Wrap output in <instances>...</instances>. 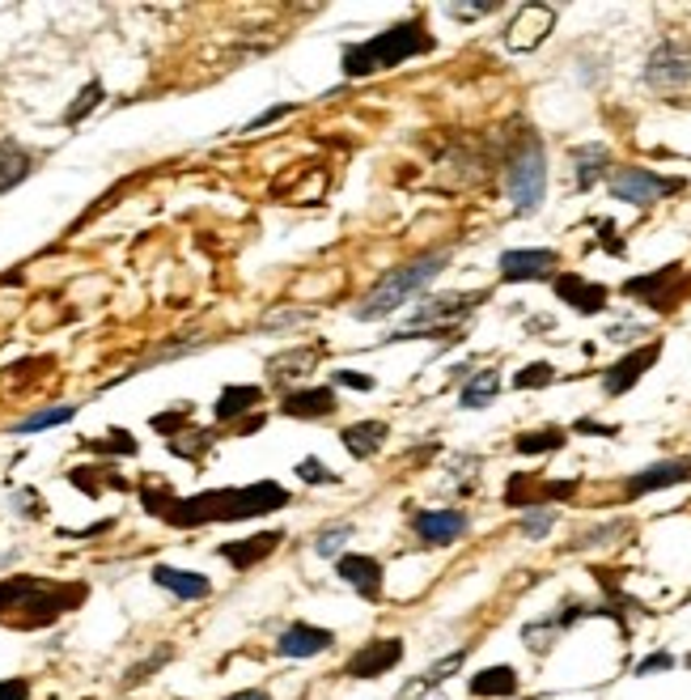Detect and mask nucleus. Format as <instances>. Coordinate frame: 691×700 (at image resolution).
<instances>
[{"mask_svg": "<svg viewBox=\"0 0 691 700\" xmlns=\"http://www.w3.org/2000/svg\"><path fill=\"white\" fill-rule=\"evenodd\" d=\"M331 383H336V387H352V390H374V378H369V374H356V370H336Z\"/></svg>", "mask_w": 691, "mask_h": 700, "instance_id": "79ce46f5", "label": "nucleus"}, {"mask_svg": "<svg viewBox=\"0 0 691 700\" xmlns=\"http://www.w3.org/2000/svg\"><path fill=\"white\" fill-rule=\"evenodd\" d=\"M85 599H89L85 582H51L35 574H13L0 582V624L17 632L51 628L60 616L77 612Z\"/></svg>", "mask_w": 691, "mask_h": 700, "instance_id": "f03ea898", "label": "nucleus"}, {"mask_svg": "<svg viewBox=\"0 0 691 700\" xmlns=\"http://www.w3.org/2000/svg\"><path fill=\"white\" fill-rule=\"evenodd\" d=\"M13 502H17V514H26V518H43L39 493H31V488H26V493H17Z\"/></svg>", "mask_w": 691, "mask_h": 700, "instance_id": "49530a36", "label": "nucleus"}, {"mask_svg": "<svg viewBox=\"0 0 691 700\" xmlns=\"http://www.w3.org/2000/svg\"><path fill=\"white\" fill-rule=\"evenodd\" d=\"M141 506L145 514L187 531V527H208V522H246L259 514H276L289 506V493L276 480H259L246 488H208L195 497H174L166 488H141Z\"/></svg>", "mask_w": 691, "mask_h": 700, "instance_id": "f257e3e1", "label": "nucleus"}, {"mask_svg": "<svg viewBox=\"0 0 691 700\" xmlns=\"http://www.w3.org/2000/svg\"><path fill=\"white\" fill-rule=\"evenodd\" d=\"M688 666H691V654H688Z\"/></svg>", "mask_w": 691, "mask_h": 700, "instance_id": "864d4df0", "label": "nucleus"}, {"mask_svg": "<svg viewBox=\"0 0 691 700\" xmlns=\"http://www.w3.org/2000/svg\"><path fill=\"white\" fill-rule=\"evenodd\" d=\"M645 81L653 89H679L691 81V47L688 43H662L653 47L650 64H645Z\"/></svg>", "mask_w": 691, "mask_h": 700, "instance_id": "1a4fd4ad", "label": "nucleus"}, {"mask_svg": "<svg viewBox=\"0 0 691 700\" xmlns=\"http://www.w3.org/2000/svg\"><path fill=\"white\" fill-rule=\"evenodd\" d=\"M166 659H170V650H161V654H154V659L145 662V666H132V671L123 675V688H136L141 679H149V671H154V666H161Z\"/></svg>", "mask_w": 691, "mask_h": 700, "instance_id": "37998d69", "label": "nucleus"}, {"mask_svg": "<svg viewBox=\"0 0 691 700\" xmlns=\"http://www.w3.org/2000/svg\"><path fill=\"white\" fill-rule=\"evenodd\" d=\"M35 170V154L17 141H0V195H9L17 183H26Z\"/></svg>", "mask_w": 691, "mask_h": 700, "instance_id": "393cba45", "label": "nucleus"}, {"mask_svg": "<svg viewBox=\"0 0 691 700\" xmlns=\"http://www.w3.org/2000/svg\"><path fill=\"white\" fill-rule=\"evenodd\" d=\"M683 192V179H666V174H653L645 166H623L611 174V195L623 204H637V208H650L666 195Z\"/></svg>", "mask_w": 691, "mask_h": 700, "instance_id": "423d86ee", "label": "nucleus"}, {"mask_svg": "<svg viewBox=\"0 0 691 700\" xmlns=\"http://www.w3.org/2000/svg\"><path fill=\"white\" fill-rule=\"evenodd\" d=\"M471 697L480 700H493V697H518V688H522V679H518V671L509 666V662H500V666H484V671H475L471 675Z\"/></svg>", "mask_w": 691, "mask_h": 700, "instance_id": "412c9836", "label": "nucleus"}, {"mask_svg": "<svg viewBox=\"0 0 691 700\" xmlns=\"http://www.w3.org/2000/svg\"><path fill=\"white\" fill-rule=\"evenodd\" d=\"M348 540H352V527H331V531H323V535L314 540V552H318V556H340Z\"/></svg>", "mask_w": 691, "mask_h": 700, "instance_id": "58836bf2", "label": "nucleus"}, {"mask_svg": "<svg viewBox=\"0 0 691 700\" xmlns=\"http://www.w3.org/2000/svg\"><path fill=\"white\" fill-rule=\"evenodd\" d=\"M497 395H500V374H497V370H475V374L462 383L459 403H462V408H471V412H480V408H488Z\"/></svg>", "mask_w": 691, "mask_h": 700, "instance_id": "bb28decb", "label": "nucleus"}, {"mask_svg": "<svg viewBox=\"0 0 691 700\" xmlns=\"http://www.w3.org/2000/svg\"><path fill=\"white\" fill-rule=\"evenodd\" d=\"M149 425H154L157 433H166V437H179L183 425H192V408L183 403V408H174V412H161V417H154Z\"/></svg>", "mask_w": 691, "mask_h": 700, "instance_id": "4c0bfd02", "label": "nucleus"}, {"mask_svg": "<svg viewBox=\"0 0 691 700\" xmlns=\"http://www.w3.org/2000/svg\"><path fill=\"white\" fill-rule=\"evenodd\" d=\"M488 293H437V298H424L421 306L412 311V327L408 331H421L424 323L433 327V323H450V318H462V314H471L480 302H484Z\"/></svg>", "mask_w": 691, "mask_h": 700, "instance_id": "f3484780", "label": "nucleus"}, {"mask_svg": "<svg viewBox=\"0 0 691 700\" xmlns=\"http://www.w3.org/2000/svg\"><path fill=\"white\" fill-rule=\"evenodd\" d=\"M560 255L556 251H505L500 255V280L522 285V280H547L556 276Z\"/></svg>", "mask_w": 691, "mask_h": 700, "instance_id": "a211bd4d", "label": "nucleus"}, {"mask_svg": "<svg viewBox=\"0 0 691 700\" xmlns=\"http://www.w3.org/2000/svg\"><path fill=\"white\" fill-rule=\"evenodd\" d=\"M293 107H276V111H268V116H259L255 123H246V132H259V128H268V123H276L280 116H289Z\"/></svg>", "mask_w": 691, "mask_h": 700, "instance_id": "8fccbe9b", "label": "nucleus"}, {"mask_svg": "<svg viewBox=\"0 0 691 700\" xmlns=\"http://www.w3.org/2000/svg\"><path fill=\"white\" fill-rule=\"evenodd\" d=\"M280 540H284V531H259V535H246V540H226V544H217V556L230 560L238 574H246L251 565L268 560L280 547Z\"/></svg>", "mask_w": 691, "mask_h": 700, "instance_id": "6ab92c4d", "label": "nucleus"}, {"mask_svg": "<svg viewBox=\"0 0 691 700\" xmlns=\"http://www.w3.org/2000/svg\"><path fill=\"white\" fill-rule=\"evenodd\" d=\"M691 480V459H666V463H653L637 475H628L623 484V497L637 502L645 493H657V488H675V484H688Z\"/></svg>", "mask_w": 691, "mask_h": 700, "instance_id": "dca6fc26", "label": "nucleus"}, {"mask_svg": "<svg viewBox=\"0 0 691 700\" xmlns=\"http://www.w3.org/2000/svg\"><path fill=\"white\" fill-rule=\"evenodd\" d=\"M226 700H271L264 688H246V692H233V697H226Z\"/></svg>", "mask_w": 691, "mask_h": 700, "instance_id": "603ef678", "label": "nucleus"}, {"mask_svg": "<svg viewBox=\"0 0 691 700\" xmlns=\"http://www.w3.org/2000/svg\"><path fill=\"white\" fill-rule=\"evenodd\" d=\"M675 666V654L670 650H657V654H650V659L637 662V675L645 679V675H657V671H670Z\"/></svg>", "mask_w": 691, "mask_h": 700, "instance_id": "a19ab883", "label": "nucleus"}, {"mask_svg": "<svg viewBox=\"0 0 691 700\" xmlns=\"http://www.w3.org/2000/svg\"><path fill=\"white\" fill-rule=\"evenodd\" d=\"M340 399H336V387H302L289 390L280 399V412L293 417V421H318V417H336Z\"/></svg>", "mask_w": 691, "mask_h": 700, "instance_id": "aec40b11", "label": "nucleus"}, {"mask_svg": "<svg viewBox=\"0 0 691 700\" xmlns=\"http://www.w3.org/2000/svg\"><path fill=\"white\" fill-rule=\"evenodd\" d=\"M0 700H31V684L26 679H0Z\"/></svg>", "mask_w": 691, "mask_h": 700, "instance_id": "a18cd8bd", "label": "nucleus"}, {"mask_svg": "<svg viewBox=\"0 0 691 700\" xmlns=\"http://www.w3.org/2000/svg\"><path fill=\"white\" fill-rule=\"evenodd\" d=\"M437 47V39L424 31L421 22H399V26H386L383 35L365 43H348L344 47V77H374L383 69H399L416 56H428Z\"/></svg>", "mask_w": 691, "mask_h": 700, "instance_id": "7ed1b4c3", "label": "nucleus"}, {"mask_svg": "<svg viewBox=\"0 0 691 700\" xmlns=\"http://www.w3.org/2000/svg\"><path fill=\"white\" fill-rule=\"evenodd\" d=\"M623 293L637 298V302H645V306L657 314L675 311V302H679V293H683V264H666V268H657V273L650 276H628V280H623Z\"/></svg>", "mask_w": 691, "mask_h": 700, "instance_id": "0eeeda50", "label": "nucleus"}, {"mask_svg": "<svg viewBox=\"0 0 691 700\" xmlns=\"http://www.w3.org/2000/svg\"><path fill=\"white\" fill-rule=\"evenodd\" d=\"M331 645H336V632L306 620L289 624V628L276 637V654H284V659H314V654H327Z\"/></svg>", "mask_w": 691, "mask_h": 700, "instance_id": "4468645a", "label": "nucleus"}, {"mask_svg": "<svg viewBox=\"0 0 691 700\" xmlns=\"http://www.w3.org/2000/svg\"><path fill=\"white\" fill-rule=\"evenodd\" d=\"M551 289H556V298L565 302V306H573L577 314H603L607 311V285H594V280H585V276L577 273H560L551 276Z\"/></svg>", "mask_w": 691, "mask_h": 700, "instance_id": "2eb2a0df", "label": "nucleus"}, {"mask_svg": "<svg viewBox=\"0 0 691 700\" xmlns=\"http://www.w3.org/2000/svg\"><path fill=\"white\" fill-rule=\"evenodd\" d=\"M462 662H466V650H454V654H446L441 662H433V666H428L424 675H416V679H412V684H408V688H403V692H399L395 700H421L424 692H433L437 684H446V679H450L454 671H462Z\"/></svg>", "mask_w": 691, "mask_h": 700, "instance_id": "a878e982", "label": "nucleus"}, {"mask_svg": "<svg viewBox=\"0 0 691 700\" xmlns=\"http://www.w3.org/2000/svg\"><path fill=\"white\" fill-rule=\"evenodd\" d=\"M450 264V255L446 251H433V255H421V260H412V264H403V268H395V273H386L374 289H369V298L356 306V318H365V323H374V318H386V314H395L408 298H416L424 285L433 280V276L441 273Z\"/></svg>", "mask_w": 691, "mask_h": 700, "instance_id": "20e7f679", "label": "nucleus"}, {"mask_svg": "<svg viewBox=\"0 0 691 700\" xmlns=\"http://www.w3.org/2000/svg\"><path fill=\"white\" fill-rule=\"evenodd\" d=\"M598 230H603V246H607L611 255H623V238L615 230V221H598Z\"/></svg>", "mask_w": 691, "mask_h": 700, "instance_id": "de8ad7c7", "label": "nucleus"}, {"mask_svg": "<svg viewBox=\"0 0 691 700\" xmlns=\"http://www.w3.org/2000/svg\"><path fill=\"white\" fill-rule=\"evenodd\" d=\"M556 637H560V628H556V620H551V616L522 628V641H526V650H531V654H547V650L556 645Z\"/></svg>", "mask_w": 691, "mask_h": 700, "instance_id": "f704fd0d", "label": "nucleus"}, {"mask_svg": "<svg viewBox=\"0 0 691 700\" xmlns=\"http://www.w3.org/2000/svg\"><path fill=\"white\" fill-rule=\"evenodd\" d=\"M85 450H98V455H136L141 442H136L128 429H111L107 437H85Z\"/></svg>", "mask_w": 691, "mask_h": 700, "instance_id": "473e14b6", "label": "nucleus"}, {"mask_svg": "<svg viewBox=\"0 0 691 700\" xmlns=\"http://www.w3.org/2000/svg\"><path fill=\"white\" fill-rule=\"evenodd\" d=\"M259 403H264V387H226L213 412H217V421H238Z\"/></svg>", "mask_w": 691, "mask_h": 700, "instance_id": "c85d7f7f", "label": "nucleus"}, {"mask_svg": "<svg viewBox=\"0 0 691 700\" xmlns=\"http://www.w3.org/2000/svg\"><path fill=\"white\" fill-rule=\"evenodd\" d=\"M551 31H556V9L551 4H522L513 13V22L505 26V47L509 51H535Z\"/></svg>", "mask_w": 691, "mask_h": 700, "instance_id": "6e6552de", "label": "nucleus"}, {"mask_svg": "<svg viewBox=\"0 0 691 700\" xmlns=\"http://www.w3.org/2000/svg\"><path fill=\"white\" fill-rule=\"evenodd\" d=\"M154 582L161 590H170L174 599H208L213 594V582L204 574H192V569H174V565H154Z\"/></svg>", "mask_w": 691, "mask_h": 700, "instance_id": "4be33fe9", "label": "nucleus"}, {"mask_svg": "<svg viewBox=\"0 0 691 700\" xmlns=\"http://www.w3.org/2000/svg\"><path fill=\"white\" fill-rule=\"evenodd\" d=\"M69 484L81 488L85 497H102V488L128 493V480H123V475H111L107 467H73V471H69Z\"/></svg>", "mask_w": 691, "mask_h": 700, "instance_id": "cd10ccee", "label": "nucleus"}, {"mask_svg": "<svg viewBox=\"0 0 691 700\" xmlns=\"http://www.w3.org/2000/svg\"><path fill=\"white\" fill-rule=\"evenodd\" d=\"M551 522H556V514H551L547 506L531 509V514L522 518V535H526V540H543V535L551 531Z\"/></svg>", "mask_w": 691, "mask_h": 700, "instance_id": "ea45409f", "label": "nucleus"}, {"mask_svg": "<svg viewBox=\"0 0 691 700\" xmlns=\"http://www.w3.org/2000/svg\"><path fill=\"white\" fill-rule=\"evenodd\" d=\"M116 527V518H107V522H94V527H85V531H60L64 540H89V535H102V531H111Z\"/></svg>", "mask_w": 691, "mask_h": 700, "instance_id": "09e8293b", "label": "nucleus"}, {"mask_svg": "<svg viewBox=\"0 0 691 700\" xmlns=\"http://www.w3.org/2000/svg\"><path fill=\"white\" fill-rule=\"evenodd\" d=\"M551 383H556V365H547V361L526 365V370L513 378V387L518 390H538V387H551Z\"/></svg>", "mask_w": 691, "mask_h": 700, "instance_id": "c9c22d12", "label": "nucleus"}, {"mask_svg": "<svg viewBox=\"0 0 691 700\" xmlns=\"http://www.w3.org/2000/svg\"><path fill=\"white\" fill-rule=\"evenodd\" d=\"M318 345L314 349H298V352H284V357H271L268 374L271 383H289V378H302V374H310V365L318 361Z\"/></svg>", "mask_w": 691, "mask_h": 700, "instance_id": "c756f323", "label": "nucleus"}, {"mask_svg": "<svg viewBox=\"0 0 691 700\" xmlns=\"http://www.w3.org/2000/svg\"><path fill=\"white\" fill-rule=\"evenodd\" d=\"M412 531H416V540L428 547H446L462 540V531H466V514L462 509H421V514H412Z\"/></svg>", "mask_w": 691, "mask_h": 700, "instance_id": "ddd939ff", "label": "nucleus"}, {"mask_svg": "<svg viewBox=\"0 0 691 700\" xmlns=\"http://www.w3.org/2000/svg\"><path fill=\"white\" fill-rule=\"evenodd\" d=\"M657 357H662V340H650V345H641V349H632L628 357H619L611 370L603 374V390L607 395H628V390L637 387L645 374H650L653 365H657Z\"/></svg>", "mask_w": 691, "mask_h": 700, "instance_id": "9b49d317", "label": "nucleus"}, {"mask_svg": "<svg viewBox=\"0 0 691 700\" xmlns=\"http://www.w3.org/2000/svg\"><path fill=\"white\" fill-rule=\"evenodd\" d=\"M611 174V149L607 145H577L573 149V179L581 192H590L598 179Z\"/></svg>", "mask_w": 691, "mask_h": 700, "instance_id": "5701e85b", "label": "nucleus"}, {"mask_svg": "<svg viewBox=\"0 0 691 700\" xmlns=\"http://www.w3.org/2000/svg\"><path fill=\"white\" fill-rule=\"evenodd\" d=\"M298 480H302V484H340V475L323 463V459H314V455L298 463Z\"/></svg>", "mask_w": 691, "mask_h": 700, "instance_id": "e433bc0d", "label": "nucleus"}, {"mask_svg": "<svg viewBox=\"0 0 691 700\" xmlns=\"http://www.w3.org/2000/svg\"><path fill=\"white\" fill-rule=\"evenodd\" d=\"M386 437H390V429H386V421H361V425H348L344 433H340V442H344V450L352 455V459H374L378 450L386 446Z\"/></svg>", "mask_w": 691, "mask_h": 700, "instance_id": "b1692460", "label": "nucleus"}, {"mask_svg": "<svg viewBox=\"0 0 691 700\" xmlns=\"http://www.w3.org/2000/svg\"><path fill=\"white\" fill-rule=\"evenodd\" d=\"M497 4H450L446 13L450 17H462V22H475V17H484V13H493Z\"/></svg>", "mask_w": 691, "mask_h": 700, "instance_id": "c03bdc74", "label": "nucleus"}, {"mask_svg": "<svg viewBox=\"0 0 691 700\" xmlns=\"http://www.w3.org/2000/svg\"><path fill=\"white\" fill-rule=\"evenodd\" d=\"M565 442H569L565 429L547 425V429H535V433H522V437L513 442V450H518V455H551V450H565Z\"/></svg>", "mask_w": 691, "mask_h": 700, "instance_id": "7c9ffc66", "label": "nucleus"}, {"mask_svg": "<svg viewBox=\"0 0 691 700\" xmlns=\"http://www.w3.org/2000/svg\"><path fill=\"white\" fill-rule=\"evenodd\" d=\"M73 417H77V408H73V403H64V408H43V412H35V417L17 421L13 433L22 437V433H39V429H51V425H69Z\"/></svg>", "mask_w": 691, "mask_h": 700, "instance_id": "2f4dec72", "label": "nucleus"}, {"mask_svg": "<svg viewBox=\"0 0 691 700\" xmlns=\"http://www.w3.org/2000/svg\"><path fill=\"white\" fill-rule=\"evenodd\" d=\"M505 188H509V200H513V213H538L543 204V192H547V154H543V141L538 136H526L518 145V154H509V166H505Z\"/></svg>", "mask_w": 691, "mask_h": 700, "instance_id": "39448f33", "label": "nucleus"}, {"mask_svg": "<svg viewBox=\"0 0 691 700\" xmlns=\"http://www.w3.org/2000/svg\"><path fill=\"white\" fill-rule=\"evenodd\" d=\"M399 662H403V641L399 637H374L369 645H361L344 662V675L348 679H378L386 671H395Z\"/></svg>", "mask_w": 691, "mask_h": 700, "instance_id": "9d476101", "label": "nucleus"}, {"mask_svg": "<svg viewBox=\"0 0 691 700\" xmlns=\"http://www.w3.org/2000/svg\"><path fill=\"white\" fill-rule=\"evenodd\" d=\"M102 98H107L102 81H89V85H85V89L77 94V98H73V107L64 111V123H69V128H77V123L89 116V111H98V107H102Z\"/></svg>", "mask_w": 691, "mask_h": 700, "instance_id": "72a5a7b5", "label": "nucleus"}, {"mask_svg": "<svg viewBox=\"0 0 691 700\" xmlns=\"http://www.w3.org/2000/svg\"><path fill=\"white\" fill-rule=\"evenodd\" d=\"M336 574L340 582H348L365 603H383V590H386V574H383V560L374 556H361V552H348L336 560Z\"/></svg>", "mask_w": 691, "mask_h": 700, "instance_id": "f8f14e48", "label": "nucleus"}, {"mask_svg": "<svg viewBox=\"0 0 691 700\" xmlns=\"http://www.w3.org/2000/svg\"><path fill=\"white\" fill-rule=\"evenodd\" d=\"M577 433H598V437H615V425H598V421H577Z\"/></svg>", "mask_w": 691, "mask_h": 700, "instance_id": "3c124183", "label": "nucleus"}]
</instances>
